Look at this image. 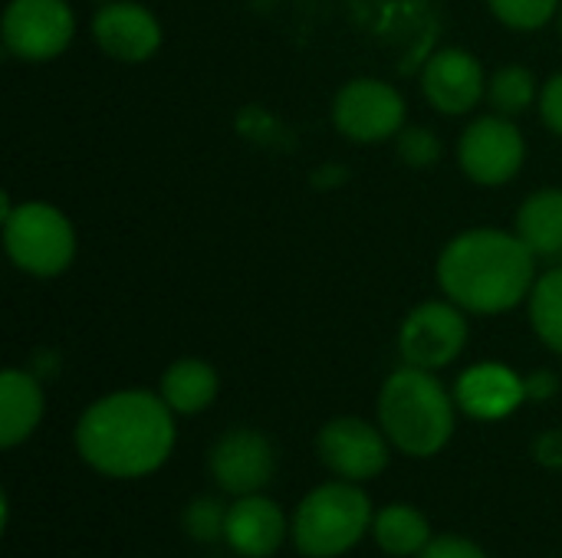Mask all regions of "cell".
Wrapping results in <instances>:
<instances>
[{
    "instance_id": "cell-1",
    "label": "cell",
    "mask_w": 562,
    "mask_h": 558,
    "mask_svg": "<svg viewBox=\"0 0 562 558\" xmlns=\"http://www.w3.org/2000/svg\"><path fill=\"white\" fill-rule=\"evenodd\" d=\"M165 398L151 391H115L89 405L76 424L82 460L119 480L158 470L175 447V421Z\"/></svg>"
},
{
    "instance_id": "cell-2",
    "label": "cell",
    "mask_w": 562,
    "mask_h": 558,
    "mask_svg": "<svg viewBox=\"0 0 562 558\" xmlns=\"http://www.w3.org/2000/svg\"><path fill=\"white\" fill-rule=\"evenodd\" d=\"M537 253L507 230L474 227L458 234L438 257L441 293L481 316H497L520 306L537 283Z\"/></svg>"
},
{
    "instance_id": "cell-3",
    "label": "cell",
    "mask_w": 562,
    "mask_h": 558,
    "mask_svg": "<svg viewBox=\"0 0 562 558\" xmlns=\"http://www.w3.org/2000/svg\"><path fill=\"white\" fill-rule=\"evenodd\" d=\"M379 421L382 434L402 454L431 457L454 434V401L431 372L405 365L382 385Z\"/></svg>"
},
{
    "instance_id": "cell-4",
    "label": "cell",
    "mask_w": 562,
    "mask_h": 558,
    "mask_svg": "<svg viewBox=\"0 0 562 558\" xmlns=\"http://www.w3.org/2000/svg\"><path fill=\"white\" fill-rule=\"evenodd\" d=\"M3 220V247L16 270L49 280L72 266L76 257V230L66 214L43 201L13 204L7 194L0 197Z\"/></svg>"
},
{
    "instance_id": "cell-5",
    "label": "cell",
    "mask_w": 562,
    "mask_h": 558,
    "mask_svg": "<svg viewBox=\"0 0 562 558\" xmlns=\"http://www.w3.org/2000/svg\"><path fill=\"white\" fill-rule=\"evenodd\" d=\"M372 520V503L359 487L326 483L300 503L293 539L306 558H336L366 536Z\"/></svg>"
},
{
    "instance_id": "cell-6",
    "label": "cell",
    "mask_w": 562,
    "mask_h": 558,
    "mask_svg": "<svg viewBox=\"0 0 562 558\" xmlns=\"http://www.w3.org/2000/svg\"><path fill=\"white\" fill-rule=\"evenodd\" d=\"M333 125L359 145H379L405 128V99L385 79L359 76L333 99Z\"/></svg>"
},
{
    "instance_id": "cell-7",
    "label": "cell",
    "mask_w": 562,
    "mask_h": 558,
    "mask_svg": "<svg viewBox=\"0 0 562 558\" xmlns=\"http://www.w3.org/2000/svg\"><path fill=\"white\" fill-rule=\"evenodd\" d=\"M527 158V141L520 128L507 115H481L474 118L461 141H458V161L461 171L484 187H501L517 178Z\"/></svg>"
},
{
    "instance_id": "cell-8",
    "label": "cell",
    "mask_w": 562,
    "mask_h": 558,
    "mask_svg": "<svg viewBox=\"0 0 562 558\" xmlns=\"http://www.w3.org/2000/svg\"><path fill=\"white\" fill-rule=\"evenodd\" d=\"M0 33L16 59L46 62L72 43L76 16L66 0H10Z\"/></svg>"
},
{
    "instance_id": "cell-9",
    "label": "cell",
    "mask_w": 562,
    "mask_h": 558,
    "mask_svg": "<svg viewBox=\"0 0 562 558\" xmlns=\"http://www.w3.org/2000/svg\"><path fill=\"white\" fill-rule=\"evenodd\" d=\"M468 342V319L464 309L448 303H422L415 306L402 329H398V352L405 365L438 372L451 365Z\"/></svg>"
},
{
    "instance_id": "cell-10",
    "label": "cell",
    "mask_w": 562,
    "mask_h": 558,
    "mask_svg": "<svg viewBox=\"0 0 562 558\" xmlns=\"http://www.w3.org/2000/svg\"><path fill=\"white\" fill-rule=\"evenodd\" d=\"M389 444L392 441L362 418H336L316 437L323 464L349 483L379 477L389 467Z\"/></svg>"
},
{
    "instance_id": "cell-11",
    "label": "cell",
    "mask_w": 562,
    "mask_h": 558,
    "mask_svg": "<svg viewBox=\"0 0 562 558\" xmlns=\"http://www.w3.org/2000/svg\"><path fill=\"white\" fill-rule=\"evenodd\" d=\"M207 467L221 490L234 497H250L273 480L277 454H273V444L260 431L234 428L214 441L207 454Z\"/></svg>"
},
{
    "instance_id": "cell-12",
    "label": "cell",
    "mask_w": 562,
    "mask_h": 558,
    "mask_svg": "<svg viewBox=\"0 0 562 558\" xmlns=\"http://www.w3.org/2000/svg\"><path fill=\"white\" fill-rule=\"evenodd\" d=\"M95 46L119 62H145L161 46V23L132 0H105L92 16Z\"/></svg>"
},
{
    "instance_id": "cell-13",
    "label": "cell",
    "mask_w": 562,
    "mask_h": 558,
    "mask_svg": "<svg viewBox=\"0 0 562 558\" xmlns=\"http://www.w3.org/2000/svg\"><path fill=\"white\" fill-rule=\"evenodd\" d=\"M422 92L431 102V109H438L441 115H468L487 95L484 66L468 49L458 46L438 49L425 62Z\"/></svg>"
},
{
    "instance_id": "cell-14",
    "label": "cell",
    "mask_w": 562,
    "mask_h": 558,
    "mask_svg": "<svg viewBox=\"0 0 562 558\" xmlns=\"http://www.w3.org/2000/svg\"><path fill=\"white\" fill-rule=\"evenodd\" d=\"M454 401L464 414L477 421H501L527 401V388L514 368L501 362H481L458 378Z\"/></svg>"
},
{
    "instance_id": "cell-15",
    "label": "cell",
    "mask_w": 562,
    "mask_h": 558,
    "mask_svg": "<svg viewBox=\"0 0 562 558\" xmlns=\"http://www.w3.org/2000/svg\"><path fill=\"white\" fill-rule=\"evenodd\" d=\"M224 539L231 543V549L244 558H267L273 556L283 539H286V516L283 510L260 497H237V503L227 510V533Z\"/></svg>"
},
{
    "instance_id": "cell-16",
    "label": "cell",
    "mask_w": 562,
    "mask_h": 558,
    "mask_svg": "<svg viewBox=\"0 0 562 558\" xmlns=\"http://www.w3.org/2000/svg\"><path fill=\"white\" fill-rule=\"evenodd\" d=\"M43 418V391L30 372L7 368L0 375V447L23 444Z\"/></svg>"
},
{
    "instance_id": "cell-17",
    "label": "cell",
    "mask_w": 562,
    "mask_h": 558,
    "mask_svg": "<svg viewBox=\"0 0 562 558\" xmlns=\"http://www.w3.org/2000/svg\"><path fill=\"white\" fill-rule=\"evenodd\" d=\"M537 257L562 253V187H543L530 194L517 210L514 230Z\"/></svg>"
},
{
    "instance_id": "cell-18",
    "label": "cell",
    "mask_w": 562,
    "mask_h": 558,
    "mask_svg": "<svg viewBox=\"0 0 562 558\" xmlns=\"http://www.w3.org/2000/svg\"><path fill=\"white\" fill-rule=\"evenodd\" d=\"M161 398L175 414H198L217 398V372L201 358H178L161 378Z\"/></svg>"
},
{
    "instance_id": "cell-19",
    "label": "cell",
    "mask_w": 562,
    "mask_h": 558,
    "mask_svg": "<svg viewBox=\"0 0 562 558\" xmlns=\"http://www.w3.org/2000/svg\"><path fill=\"white\" fill-rule=\"evenodd\" d=\"M372 533L389 556H422V549L431 543L428 520L415 506H385L372 520Z\"/></svg>"
},
{
    "instance_id": "cell-20",
    "label": "cell",
    "mask_w": 562,
    "mask_h": 558,
    "mask_svg": "<svg viewBox=\"0 0 562 558\" xmlns=\"http://www.w3.org/2000/svg\"><path fill=\"white\" fill-rule=\"evenodd\" d=\"M530 322L547 349L562 355V266L543 273L530 289Z\"/></svg>"
},
{
    "instance_id": "cell-21",
    "label": "cell",
    "mask_w": 562,
    "mask_h": 558,
    "mask_svg": "<svg viewBox=\"0 0 562 558\" xmlns=\"http://www.w3.org/2000/svg\"><path fill=\"white\" fill-rule=\"evenodd\" d=\"M537 99V79L527 66H504L487 79V102L497 115H520Z\"/></svg>"
},
{
    "instance_id": "cell-22",
    "label": "cell",
    "mask_w": 562,
    "mask_h": 558,
    "mask_svg": "<svg viewBox=\"0 0 562 558\" xmlns=\"http://www.w3.org/2000/svg\"><path fill=\"white\" fill-rule=\"evenodd\" d=\"M181 529L194 543H214L227 533V506L217 497H198L184 506Z\"/></svg>"
},
{
    "instance_id": "cell-23",
    "label": "cell",
    "mask_w": 562,
    "mask_h": 558,
    "mask_svg": "<svg viewBox=\"0 0 562 558\" xmlns=\"http://www.w3.org/2000/svg\"><path fill=\"white\" fill-rule=\"evenodd\" d=\"M491 13L510 30H540L560 10V0H487Z\"/></svg>"
},
{
    "instance_id": "cell-24",
    "label": "cell",
    "mask_w": 562,
    "mask_h": 558,
    "mask_svg": "<svg viewBox=\"0 0 562 558\" xmlns=\"http://www.w3.org/2000/svg\"><path fill=\"white\" fill-rule=\"evenodd\" d=\"M395 151L408 168H431L441 158V138L425 125H405L395 135Z\"/></svg>"
},
{
    "instance_id": "cell-25",
    "label": "cell",
    "mask_w": 562,
    "mask_h": 558,
    "mask_svg": "<svg viewBox=\"0 0 562 558\" xmlns=\"http://www.w3.org/2000/svg\"><path fill=\"white\" fill-rule=\"evenodd\" d=\"M540 115H543V125L562 138V72L550 76L547 86L540 89Z\"/></svg>"
},
{
    "instance_id": "cell-26",
    "label": "cell",
    "mask_w": 562,
    "mask_h": 558,
    "mask_svg": "<svg viewBox=\"0 0 562 558\" xmlns=\"http://www.w3.org/2000/svg\"><path fill=\"white\" fill-rule=\"evenodd\" d=\"M422 558H487L481 546H474L471 539H461V536H438L431 539L425 549H422Z\"/></svg>"
},
{
    "instance_id": "cell-27",
    "label": "cell",
    "mask_w": 562,
    "mask_h": 558,
    "mask_svg": "<svg viewBox=\"0 0 562 558\" xmlns=\"http://www.w3.org/2000/svg\"><path fill=\"white\" fill-rule=\"evenodd\" d=\"M524 388H527V401H550L560 391V378L547 368H537L533 375L524 378Z\"/></svg>"
},
{
    "instance_id": "cell-28",
    "label": "cell",
    "mask_w": 562,
    "mask_h": 558,
    "mask_svg": "<svg viewBox=\"0 0 562 558\" xmlns=\"http://www.w3.org/2000/svg\"><path fill=\"white\" fill-rule=\"evenodd\" d=\"M533 454H537V460H540L543 467H550V470H562V428L560 431H547V434H540V441H537Z\"/></svg>"
},
{
    "instance_id": "cell-29",
    "label": "cell",
    "mask_w": 562,
    "mask_h": 558,
    "mask_svg": "<svg viewBox=\"0 0 562 558\" xmlns=\"http://www.w3.org/2000/svg\"><path fill=\"white\" fill-rule=\"evenodd\" d=\"M560 33H562V3H560Z\"/></svg>"
}]
</instances>
